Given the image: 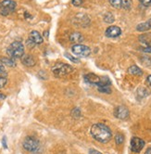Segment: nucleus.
Returning <instances> with one entry per match:
<instances>
[{"mask_svg": "<svg viewBox=\"0 0 151 154\" xmlns=\"http://www.w3.org/2000/svg\"><path fill=\"white\" fill-rule=\"evenodd\" d=\"M90 133L92 137L100 143L109 142L112 137L110 129L104 124H95L91 127Z\"/></svg>", "mask_w": 151, "mask_h": 154, "instance_id": "1", "label": "nucleus"}, {"mask_svg": "<svg viewBox=\"0 0 151 154\" xmlns=\"http://www.w3.org/2000/svg\"><path fill=\"white\" fill-rule=\"evenodd\" d=\"M7 54L11 59H20L24 55V46L20 41H15L10 44L7 49Z\"/></svg>", "mask_w": 151, "mask_h": 154, "instance_id": "2", "label": "nucleus"}, {"mask_svg": "<svg viewBox=\"0 0 151 154\" xmlns=\"http://www.w3.org/2000/svg\"><path fill=\"white\" fill-rule=\"evenodd\" d=\"M52 72L56 77L60 78V77H64V76L71 73L73 72V68L69 64L59 62V63H57L53 66Z\"/></svg>", "mask_w": 151, "mask_h": 154, "instance_id": "3", "label": "nucleus"}, {"mask_svg": "<svg viewBox=\"0 0 151 154\" xmlns=\"http://www.w3.org/2000/svg\"><path fill=\"white\" fill-rule=\"evenodd\" d=\"M23 146L24 149H26L27 151L32 152V153H36L41 149L39 140L36 137H31V136L25 137V139L23 140Z\"/></svg>", "mask_w": 151, "mask_h": 154, "instance_id": "4", "label": "nucleus"}, {"mask_svg": "<svg viewBox=\"0 0 151 154\" xmlns=\"http://www.w3.org/2000/svg\"><path fill=\"white\" fill-rule=\"evenodd\" d=\"M16 3L13 0H3L0 2V14L3 16H8L14 12L16 8Z\"/></svg>", "mask_w": 151, "mask_h": 154, "instance_id": "5", "label": "nucleus"}, {"mask_svg": "<svg viewBox=\"0 0 151 154\" xmlns=\"http://www.w3.org/2000/svg\"><path fill=\"white\" fill-rule=\"evenodd\" d=\"M71 51L73 54L80 58H86L91 54V49L87 47L82 45V44H76L71 47Z\"/></svg>", "mask_w": 151, "mask_h": 154, "instance_id": "6", "label": "nucleus"}, {"mask_svg": "<svg viewBox=\"0 0 151 154\" xmlns=\"http://www.w3.org/2000/svg\"><path fill=\"white\" fill-rule=\"evenodd\" d=\"M145 147V141L139 137H133L131 140V149L134 152H140Z\"/></svg>", "mask_w": 151, "mask_h": 154, "instance_id": "7", "label": "nucleus"}, {"mask_svg": "<svg viewBox=\"0 0 151 154\" xmlns=\"http://www.w3.org/2000/svg\"><path fill=\"white\" fill-rule=\"evenodd\" d=\"M129 111L124 106H118L114 109V116L121 120H126L129 117Z\"/></svg>", "mask_w": 151, "mask_h": 154, "instance_id": "8", "label": "nucleus"}, {"mask_svg": "<svg viewBox=\"0 0 151 154\" xmlns=\"http://www.w3.org/2000/svg\"><path fill=\"white\" fill-rule=\"evenodd\" d=\"M74 23L77 26L86 27L90 23V19L85 14H78L74 18Z\"/></svg>", "mask_w": 151, "mask_h": 154, "instance_id": "9", "label": "nucleus"}, {"mask_svg": "<svg viewBox=\"0 0 151 154\" xmlns=\"http://www.w3.org/2000/svg\"><path fill=\"white\" fill-rule=\"evenodd\" d=\"M122 34V29L118 26H110L106 30L105 35L107 37H110V38H115L120 36Z\"/></svg>", "mask_w": 151, "mask_h": 154, "instance_id": "10", "label": "nucleus"}, {"mask_svg": "<svg viewBox=\"0 0 151 154\" xmlns=\"http://www.w3.org/2000/svg\"><path fill=\"white\" fill-rule=\"evenodd\" d=\"M21 59V62H23V65L27 66V67H33V66L35 65V59L34 58V56H32L31 54H24Z\"/></svg>", "mask_w": 151, "mask_h": 154, "instance_id": "11", "label": "nucleus"}, {"mask_svg": "<svg viewBox=\"0 0 151 154\" xmlns=\"http://www.w3.org/2000/svg\"><path fill=\"white\" fill-rule=\"evenodd\" d=\"M84 80L87 82L88 84L91 85H99L100 84V77L98 76L95 73H88L84 76Z\"/></svg>", "mask_w": 151, "mask_h": 154, "instance_id": "12", "label": "nucleus"}, {"mask_svg": "<svg viewBox=\"0 0 151 154\" xmlns=\"http://www.w3.org/2000/svg\"><path fill=\"white\" fill-rule=\"evenodd\" d=\"M29 39L33 42L35 45H40V44L43 43V37L37 31H32L30 32Z\"/></svg>", "mask_w": 151, "mask_h": 154, "instance_id": "13", "label": "nucleus"}, {"mask_svg": "<svg viewBox=\"0 0 151 154\" xmlns=\"http://www.w3.org/2000/svg\"><path fill=\"white\" fill-rule=\"evenodd\" d=\"M83 40H84V38H83V35L78 32H74L70 35V41L71 43H74L75 45H76V44H81Z\"/></svg>", "mask_w": 151, "mask_h": 154, "instance_id": "14", "label": "nucleus"}, {"mask_svg": "<svg viewBox=\"0 0 151 154\" xmlns=\"http://www.w3.org/2000/svg\"><path fill=\"white\" fill-rule=\"evenodd\" d=\"M138 39L142 44H144V45L148 46V47L151 46V32H146V34L139 35Z\"/></svg>", "mask_w": 151, "mask_h": 154, "instance_id": "15", "label": "nucleus"}, {"mask_svg": "<svg viewBox=\"0 0 151 154\" xmlns=\"http://www.w3.org/2000/svg\"><path fill=\"white\" fill-rule=\"evenodd\" d=\"M150 29H151V18L147 21H146V23H139L136 26V30L138 32H146Z\"/></svg>", "mask_w": 151, "mask_h": 154, "instance_id": "16", "label": "nucleus"}, {"mask_svg": "<svg viewBox=\"0 0 151 154\" xmlns=\"http://www.w3.org/2000/svg\"><path fill=\"white\" fill-rule=\"evenodd\" d=\"M128 72H129V73H131V74H133V75H136V76H141V75L143 74L142 70L140 69L139 67H137L136 65L131 66V67L128 69Z\"/></svg>", "mask_w": 151, "mask_h": 154, "instance_id": "17", "label": "nucleus"}, {"mask_svg": "<svg viewBox=\"0 0 151 154\" xmlns=\"http://www.w3.org/2000/svg\"><path fill=\"white\" fill-rule=\"evenodd\" d=\"M0 61L2 62V64H5L8 67H15L16 66V62H15V60L14 59H11V58H6V57H3L0 59Z\"/></svg>", "mask_w": 151, "mask_h": 154, "instance_id": "18", "label": "nucleus"}, {"mask_svg": "<svg viewBox=\"0 0 151 154\" xmlns=\"http://www.w3.org/2000/svg\"><path fill=\"white\" fill-rule=\"evenodd\" d=\"M114 20H115V19H114V16H113L112 13L107 12V13H106L104 15V21H105V23L110 24V23H114Z\"/></svg>", "mask_w": 151, "mask_h": 154, "instance_id": "19", "label": "nucleus"}, {"mask_svg": "<svg viewBox=\"0 0 151 154\" xmlns=\"http://www.w3.org/2000/svg\"><path fill=\"white\" fill-rule=\"evenodd\" d=\"M132 8V0H122V8L129 10Z\"/></svg>", "mask_w": 151, "mask_h": 154, "instance_id": "20", "label": "nucleus"}, {"mask_svg": "<svg viewBox=\"0 0 151 154\" xmlns=\"http://www.w3.org/2000/svg\"><path fill=\"white\" fill-rule=\"evenodd\" d=\"M110 4L115 8H122V0H110Z\"/></svg>", "mask_w": 151, "mask_h": 154, "instance_id": "21", "label": "nucleus"}, {"mask_svg": "<svg viewBox=\"0 0 151 154\" xmlns=\"http://www.w3.org/2000/svg\"><path fill=\"white\" fill-rule=\"evenodd\" d=\"M124 141V137L122 135V134H117L115 136V142H116V144L117 145H121L122 144Z\"/></svg>", "mask_w": 151, "mask_h": 154, "instance_id": "22", "label": "nucleus"}, {"mask_svg": "<svg viewBox=\"0 0 151 154\" xmlns=\"http://www.w3.org/2000/svg\"><path fill=\"white\" fill-rule=\"evenodd\" d=\"M98 91L100 93H104V94H110L111 93V89H110V86H99Z\"/></svg>", "mask_w": 151, "mask_h": 154, "instance_id": "23", "label": "nucleus"}, {"mask_svg": "<svg viewBox=\"0 0 151 154\" xmlns=\"http://www.w3.org/2000/svg\"><path fill=\"white\" fill-rule=\"evenodd\" d=\"M137 94L140 96V97H145L146 96L148 95V91L146 88H144V87H141V88H139L137 90Z\"/></svg>", "mask_w": 151, "mask_h": 154, "instance_id": "24", "label": "nucleus"}, {"mask_svg": "<svg viewBox=\"0 0 151 154\" xmlns=\"http://www.w3.org/2000/svg\"><path fill=\"white\" fill-rule=\"evenodd\" d=\"M8 79L4 76H0V88H3V87L7 85Z\"/></svg>", "mask_w": 151, "mask_h": 154, "instance_id": "25", "label": "nucleus"}, {"mask_svg": "<svg viewBox=\"0 0 151 154\" xmlns=\"http://www.w3.org/2000/svg\"><path fill=\"white\" fill-rule=\"evenodd\" d=\"M65 57H66V58H68L71 61H72V62H74V63H79V62H80L79 59L74 58V57L71 56V55H70V54H68V53H66V54H65Z\"/></svg>", "mask_w": 151, "mask_h": 154, "instance_id": "26", "label": "nucleus"}, {"mask_svg": "<svg viewBox=\"0 0 151 154\" xmlns=\"http://www.w3.org/2000/svg\"><path fill=\"white\" fill-rule=\"evenodd\" d=\"M72 5L75 7H79L83 5V0H72Z\"/></svg>", "mask_w": 151, "mask_h": 154, "instance_id": "27", "label": "nucleus"}, {"mask_svg": "<svg viewBox=\"0 0 151 154\" xmlns=\"http://www.w3.org/2000/svg\"><path fill=\"white\" fill-rule=\"evenodd\" d=\"M139 1L142 5H144L146 7H148V6L151 5V0H139Z\"/></svg>", "mask_w": 151, "mask_h": 154, "instance_id": "28", "label": "nucleus"}, {"mask_svg": "<svg viewBox=\"0 0 151 154\" xmlns=\"http://www.w3.org/2000/svg\"><path fill=\"white\" fill-rule=\"evenodd\" d=\"M6 73V70H5V67L2 63H0V74H4Z\"/></svg>", "mask_w": 151, "mask_h": 154, "instance_id": "29", "label": "nucleus"}, {"mask_svg": "<svg viewBox=\"0 0 151 154\" xmlns=\"http://www.w3.org/2000/svg\"><path fill=\"white\" fill-rule=\"evenodd\" d=\"M142 50L144 51V52H146V53H151V47H146V48H142Z\"/></svg>", "mask_w": 151, "mask_h": 154, "instance_id": "30", "label": "nucleus"}, {"mask_svg": "<svg viewBox=\"0 0 151 154\" xmlns=\"http://www.w3.org/2000/svg\"><path fill=\"white\" fill-rule=\"evenodd\" d=\"M2 144H3V147H4L5 149H8V145H7V139H6V137H3V139H2Z\"/></svg>", "mask_w": 151, "mask_h": 154, "instance_id": "31", "label": "nucleus"}, {"mask_svg": "<svg viewBox=\"0 0 151 154\" xmlns=\"http://www.w3.org/2000/svg\"><path fill=\"white\" fill-rule=\"evenodd\" d=\"M89 154H102L101 152L95 150V149H90L89 150Z\"/></svg>", "mask_w": 151, "mask_h": 154, "instance_id": "32", "label": "nucleus"}, {"mask_svg": "<svg viewBox=\"0 0 151 154\" xmlns=\"http://www.w3.org/2000/svg\"><path fill=\"white\" fill-rule=\"evenodd\" d=\"M5 98H6V96H5V95H3V94H0V101L4 100Z\"/></svg>", "mask_w": 151, "mask_h": 154, "instance_id": "33", "label": "nucleus"}, {"mask_svg": "<svg viewBox=\"0 0 151 154\" xmlns=\"http://www.w3.org/2000/svg\"><path fill=\"white\" fill-rule=\"evenodd\" d=\"M147 82H148V84H149L150 86H151V75H148V76H147Z\"/></svg>", "mask_w": 151, "mask_h": 154, "instance_id": "34", "label": "nucleus"}, {"mask_svg": "<svg viewBox=\"0 0 151 154\" xmlns=\"http://www.w3.org/2000/svg\"><path fill=\"white\" fill-rule=\"evenodd\" d=\"M145 154H151V147L150 148H148L147 149H146V153Z\"/></svg>", "mask_w": 151, "mask_h": 154, "instance_id": "35", "label": "nucleus"}]
</instances>
